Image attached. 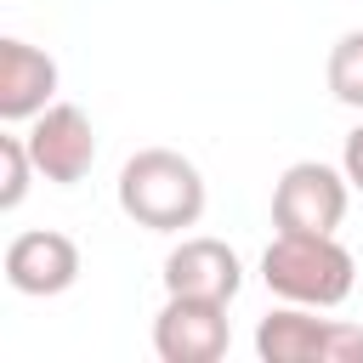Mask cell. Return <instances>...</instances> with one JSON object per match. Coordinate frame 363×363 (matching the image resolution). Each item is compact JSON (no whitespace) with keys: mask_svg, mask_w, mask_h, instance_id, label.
<instances>
[{"mask_svg":"<svg viewBox=\"0 0 363 363\" xmlns=\"http://www.w3.org/2000/svg\"><path fill=\"white\" fill-rule=\"evenodd\" d=\"M113 199L142 233H187V227H199V216L210 204L204 170L176 147H136L119 164Z\"/></svg>","mask_w":363,"mask_h":363,"instance_id":"obj_1","label":"cell"},{"mask_svg":"<svg viewBox=\"0 0 363 363\" xmlns=\"http://www.w3.org/2000/svg\"><path fill=\"white\" fill-rule=\"evenodd\" d=\"M261 284L295 306H340L357 289V261L335 233H272L261 250Z\"/></svg>","mask_w":363,"mask_h":363,"instance_id":"obj_2","label":"cell"},{"mask_svg":"<svg viewBox=\"0 0 363 363\" xmlns=\"http://www.w3.org/2000/svg\"><path fill=\"white\" fill-rule=\"evenodd\" d=\"M346 204H352V182L340 164H323V159H295L272 182L278 233H335L346 221Z\"/></svg>","mask_w":363,"mask_h":363,"instance_id":"obj_3","label":"cell"},{"mask_svg":"<svg viewBox=\"0 0 363 363\" xmlns=\"http://www.w3.org/2000/svg\"><path fill=\"white\" fill-rule=\"evenodd\" d=\"M233 346L227 301H199V295H164L153 318V352L159 363H221Z\"/></svg>","mask_w":363,"mask_h":363,"instance_id":"obj_4","label":"cell"},{"mask_svg":"<svg viewBox=\"0 0 363 363\" xmlns=\"http://www.w3.org/2000/svg\"><path fill=\"white\" fill-rule=\"evenodd\" d=\"M23 142H28V153H34V170H40L45 182H57V187L85 182L91 164H96V125H91V113L74 108V102H51L45 113H34L28 130H23Z\"/></svg>","mask_w":363,"mask_h":363,"instance_id":"obj_5","label":"cell"},{"mask_svg":"<svg viewBox=\"0 0 363 363\" xmlns=\"http://www.w3.org/2000/svg\"><path fill=\"white\" fill-rule=\"evenodd\" d=\"M244 289V261L227 238H182L170 255H164V295H199V301H227Z\"/></svg>","mask_w":363,"mask_h":363,"instance_id":"obj_6","label":"cell"},{"mask_svg":"<svg viewBox=\"0 0 363 363\" xmlns=\"http://www.w3.org/2000/svg\"><path fill=\"white\" fill-rule=\"evenodd\" d=\"M79 278V244L57 227H28L6 244V284L17 295H62Z\"/></svg>","mask_w":363,"mask_h":363,"instance_id":"obj_7","label":"cell"},{"mask_svg":"<svg viewBox=\"0 0 363 363\" xmlns=\"http://www.w3.org/2000/svg\"><path fill=\"white\" fill-rule=\"evenodd\" d=\"M51 102H57V62H51V51L6 34L0 40V119L6 125H28Z\"/></svg>","mask_w":363,"mask_h":363,"instance_id":"obj_8","label":"cell"},{"mask_svg":"<svg viewBox=\"0 0 363 363\" xmlns=\"http://www.w3.org/2000/svg\"><path fill=\"white\" fill-rule=\"evenodd\" d=\"M335 318H318V306H272L255 323V357L261 363H329Z\"/></svg>","mask_w":363,"mask_h":363,"instance_id":"obj_9","label":"cell"},{"mask_svg":"<svg viewBox=\"0 0 363 363\" xmlns=\"http://www.w3.org/2000/svg\"><path fill=\"white\" fill-rule=\"evenodd\" d=\"M323 79H329V96H335L340 108H357V113H363V28H346V34L329 45Z\"/></svg>","mask_w":363,"mask_h":363,"instance_id":"obj_10","label":"cell"},{"mask_svg":"<svg viewBox=\"0 0 363 363\" xmlns=\"http://www.w3.org/2000/svg\"><path fill=\"white\" fill-rule=\"evenodd\" d=\"M34 153L23 136H0V210H17L28 199V182H34Z\"/></svg>","mask_w":363,"mask_h":363,"instance_id":"obj_11","label":"cell"},{"mask_svg":"<svg viewBox=\"0 0 363 363\" xmlns=\"http://www.w3.org/2000/svg\"><path fill=\"white\" fill-rule=\"evenodd\" d=\"M329 363H363V323L335 318V335H329Z\"/></svg>","mask_w":363,"mask_h":363,"instance_id":"obj_12","label":"cell"},{"mask_svg":"<svg viewBox=\"0 0 363 363\" xmlns=\"http://www.w3.org/2000/svg\"><path fill=\"white\" fill-rule=\"evenodd\" d=\"M340 170H346V182L363 193V125L346 136V147H340Z\"/></svg>","mask_w":363,"mask_h":363,"instance_id":"obj_13","label":"cell"}]
</instances>
